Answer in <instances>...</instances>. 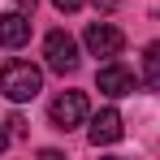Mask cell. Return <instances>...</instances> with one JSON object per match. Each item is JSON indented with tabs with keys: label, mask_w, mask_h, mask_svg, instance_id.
<instances>
[{
	"label": "cell",
	"mask_w": 160,
	"mask_h": 160,
	"mask_svg": "<svg viewBox=\"0 0 160 160\" xmlns=\"http://www.w3.org/2000/svg\"><path fill=\"white\" fill-rule=\"evenodd\" d=\"M43 91V69L30 65V61H9L0 69V95L13 100V104H26Z\"/></svg>",
	"instance_id": "1"
},
{
	"label": "cell",
	"mask_w": 160,
	"mask_h": 160,
	"mask_svg": "<svg viewBox=\"0 0 160 160\" xmlns=\"http://www.w3.org/2000/svg\"><path fill=\"white\" fill-rule=\"evenodd\" d=\"M4 147H9V134H4V130H0V152H4Z\"/></svg>",
	"instance_id": "12"
},
{
	"label": "cell",
	"mask_w": 160,
	"mask_h": 160,
	"mask_svg": "<svg viewBox=\"0 0 160 160\" xmlns=\"http://www.w3.org/2000/svg\"><path fill=\"white\" fill-rule=\"evenodd\" d=\"M18 9L22 13H35V0H18Z\"/></svg>",
	"instance_id": "11"
},
{
	"label": "cell",
	"mask_w": 160,
	"mask_h": 160,
	"mask_svg": "<svg viewBox=\"0 0 160 160\" xmlns=\"http://www.w3.org/2000/svg\"><path fill=\"white\" fill-rule=\"evenodd\" d=\"M126 134V126H121V112L117 108H104V112H95L91 117V126H87V138L95 143V147H108V143H117Z\"/></svg>",
	"instance_id": "6"
},
{
	"label": "cell",
	"mask_w": 160,
	"mask_h": 160,
	"mask_svg": "<svg viewBox=\"0 0 160 160\" xmlns=\"http://www.w3.org/2000/svg\"><path fill=\"white\" fill-rule=\"evenodd\" d=\"M82 43H87L91 56H117L121 48H126V35L112 26V22H91L87 35H82Z\"/></svg>",
	"instance_id": "4"
},
{
	"label": "cell",
	"mask_w": 160,
	"mask_h": 160,
	"mask_svg": "<svg viewBox=\"0 0 160 160\" xmlns=\"http://www.w3.org/2000/svg\"><path fill=\"white\" fill-rule=\"evenodd\" d=\"M91 4H95V9H100V13H112V9H117V4H121V0H91Z\"/></svg>",
	"instance_id": "10"
},
{
	"label": "cell",
	"mask_w": 160,
	"mask_h": 160,
	"mask_svg": "<svg viewBox=\"0 0 160 160\" xmlns=\"http://www.w3.org/2000/svg\"><path fill=\"white\" fill-rule=\"evenodd\" d=\"M143 82L160 91V43H147V52H143Z\"/></svg>",
	"instance_id": "8"
},
{
	"label": "cell",
	"mask_w": 160,
	"mask_h": 160,
	"mask_svg": "<svg viewBox=\"0 0 160 160\" xmlns=\"http://www.w3.org/2000/svg\"><path fill=\"white\" fill-rule=\"evenodd\" d=\"M48 117H52L56 130H74L87 121V95L82 91H61L52 104H48Z\"/></svg>",
	"instance_id": "3"
},
{
	"label": "cell",
	"mask_w": 160,
	"mask_h": 160,
	"mask_svg": "<svg viewBox=\"0 0 160 160\" xmlns=\"http://www.w3.org/2000/svg\"><path fill=\"white\" fill-rule=\"evenodd\" d=\"M52 4H56V9H61V13H74V9H78L82 0H52Z\"/></svg>",
	"instance_id": "9"
},
{
	"label": "cell",
	"mask_w": 160,
	"mask_h": 160,
	"mask_svg": "<svg viewBox=\"0 0 160 160\" xmlns=\"http://www.w3.org/2000/svg\"><path fill=\"white\" fill-rule=\"evenodd\" d=\"M95 87L104 91L108 100H121V95H134V74L126 65H117V61H108L104 69L95 74Z\"/></svg>",
	"instance_id": "5"
},
{
	"label": "cell",
	"mask_w": 160,
	"mask_h": 160,
	"mask_svg": "<svg viewBox=\"0 0 160 160\" xmlns=\"http://www.w3.org/2000/svg\"><path fill=\"white\" fill-rule=\"evenodd\" d=\"M26 39H30V18L22 13V9L0 18V48H22Z\"/></svg>",
	"instance_id": "7"
},
{
	"label": "cell",
	"mask_w": 160,
	"mask_h": 160,
	"mask_svg": "<svg viewBox=\"0 0 160 160\" xmlns=\"http://www.w3.org/2000/svg\"><path fill=\"white\" fill-rule=\"evenodd\" d=\"M43 61H48V69H56V74H74L78 69V43H74V35L52 30L43 39Z\"/></svg>",
	"instance_id": "2"
}]
</instances>
